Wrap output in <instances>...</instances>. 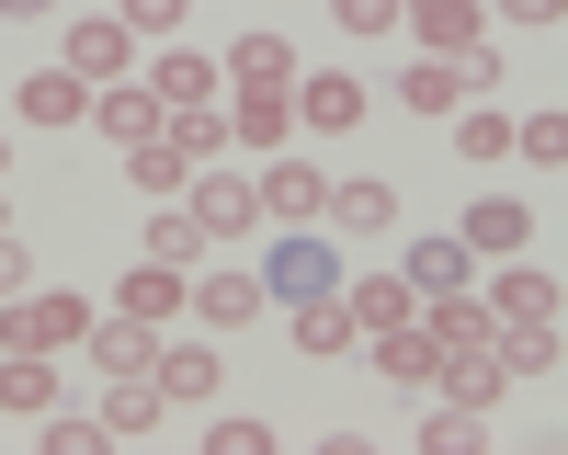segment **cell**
<instances>
[{"instance_id":"8d00e7d4","label":"cell","mask_w":568,"mask_h":455,"mask_svg":"<svg viewBox=\"0 0 568 455\" xmlns=\"http://www.w3.org/2000/svg\"><path fill=\"white\" fill-rule=\"evenodd\" d=\"M329 23H342V34H387L398 0H329Z\"/></svg>"},{"instance_id":"836d02e7","label":"cell","mask_w":568,"mask_h":455,"mask_svg":"<svg viewBox=\"0 0 568 455\" xmlns=\"http://www.w3.org/2000/svg\"><path fill=\"white\" fill-rule=\"evenodd\" d=\"M511 149H524L535 171H557V160H568V125H557V103H546V114H524V125H511Z\"/></svg>"},{"instance_id":"83f0119b","label":"cell","mask_w":568,"mask_h":455,"mask_svg":"<svg viewBox=\"0 0 568 455\" xmlns=\"http://www.w3.org/2000/svg\"><path fill=\"white\" fill-rule=\"evenodd\" d=\"M160 136H171L182 160H216V149H227V114H216V103H171V114H160Z\"/></svg>"},{"instance_id":"60d3db41","label":"cell","mask_w":568,"mask_h":455,"mask_svg":"<svg viewBox=\"0 0 568 455\" xmlns=\"http://www.w3.org/2000/svg\"><path fill=\"white\" fill-rule=\"evenodd\" d=\"M34 12H45V0H0V23H34Z\"/></svg>"},{"instance_id":"277c9868","label":"cell","mask_w":568,"mask_h":455,"mask_svg":"<svg viewBox=\"0 0 568 455\" xmlns=\"http://www.w3.org/2000/svg\"><path fill=\"white\" fill-rule=\"evenodd\" d=\"M455 240L478 251V262H524V251H535V216H524V194H478Z\"/></svg>"},{"instance_id":"6da1fadb","label":"cell","mask_w":568,"mask_h":455,"mask_svg":"<svg viewBox=\"0 0 568 455\" xmlns=\"http://www.w3.org/2000/svg\"><path fill=\"white\" fill-rule=\"evenodd\" d=\"M307 296H342V240H329V228H273L262 307H307Z\"/></svg>"},{"instance_id":"3957f363","label":"cell","mask_w":568,"mask_h":455,"mask_svg":"<svg viewBox=\"0 0 568 455\" xmlns=\"http://www.w3.org/2000/svg\"><path fill=\"white\" fill-rule=\"evenodd\" d=\"M182 205L205 216V240H251V228H262V182H240V171H194V182H182Z\"/></svg>"},{"instance_id":"ac0fdd59","label":"cell","mask_w":568,"mask_h":455,"mask_svg":"<svg viewBox=\"0 0 568 455\" xmlns=\"http://www.w3.org/2000/svg\"><path fill=\"white\" fill-rule=\"evenodd\" d=\"M194 307L205 331H240V318H262V273H194Z\"/></svg>"},{"instance_id":"4dcf8cb0","label":"cell","mask_w":568,"mask_h":455,"mask_svg":"<svg viewBox=\"0 0 568 455\" xmlns=\"http://www.w3.org/2000/svg\"><path fill=\"white\" fill-rule=\"evenodd\" d=\"M34 318H45V353H80V331H91V296H34Z\"/></svg>"},{"instance_id":"b9f144b4","label":"cell","mask_w":568,"mask_h":455,"mask_svg":"<svg viewBox=\"0 0 568 455\" xmlns=\"http://www.w3.org/2000/svg\"><path fill=\"white\" fill-rule=\"evenodd\" d=\"M0 182H12V149H0Z\"/></svg>"},{"instance_id":"30bf717a","label":"cell","mask_w":568,"mask_h":455,"mask_svg":"<svg viewBox=\"0 0 568 455\" xmlns=\"http://www.w3.org/2000/svg\"><path fill=\"white\" fill-rule=\"evenodd\" d=\"M342 307H353V331H364V342H375V331H409V318H420L409 273H364V285H342Z\"/></svg>"},{"instance_id":"f546056e","label":"cell","mask_w":568,"mask_h":455,"mask_svg":"<svg viewBox=\"0 0 568 455\" xmlns=\"http://www.w3.org/2000/svg\"><path fill=\"white\" fill-rule=\"evenodd\" d=\"M489 318H557V273H500Z\"/></svg>"},{"instance_id":"cb8c5ba5","label":"cell","mask_w":568,"mask_h":455,"mask_svg":"<svg viewBox=\"0 0 568 455\" xmlns=\"http://www.w3.org/2000/svg\"><path fill=\"white\" fill-rule=\"evenodd\" d=\"M284 318H296V353H353V342H364L342 296H307V307H284Z\"/></svg>"},{"instance_id":"e575fe53","label":"cell","mask_w":568,"mask_h":455,"mask_svg":"<svg viewBox=\"0 0 568 455\" xmlns=\"http://www.w3.org/2000/svg\"><path fill=\"white\" fill-rule=\"evenodd\" d=\"M455 136H466V160H511V114H489V103H478V114H466Z\"/></svg>"},{"instance_id":"d6a6232c","label":"cell","mask_w":568,"mask_h":455,"mask_svg":"<svg viewBox=\"0 0 568 455\" xmlns=\"http://www.w3.org/2000/svg\"><path fill=\"white\" fill-rule=\"evenodd\" d=\"M45 455H114V433L80 422V410H45Z\"/></svg>"},{"instance_id":"8992f818","label":"cell","mask_w":568,"mask_h":455,"mask_svg":"<svg viewBox=\"0 0 568 455\" xmlns=\"http://www.w3.org/2000/svg\"><path fill=\"white\" fill-rule=\"evenodd\" d=\"M58 69H80V80H125V69H136V34H125L114 12H80V23H69V58H58Z\"/></svg>"},{"instance_id":"7402d4cb","label":"cell","mask_w":568,"mask_h":455,"mask_svg":"<svg viewBox=\"0 0 568 455\" xmlns=\"http://www.w3.org/2000/svg\"><path fill=\"white\" fill-rule=\"evenodd\" d=\"M398 23H420V46H478V0H398Z\"/></svg>"},{"instance_id":"e0dca14e","label":"cell","mask_w":568,"mask_h":455,"mask_svg":"<svg viewBox=\"0 0 568 455\" xmlns=\"http://www.w3.org/2000/svg\"><path fill=\"white\" fill-rule=\"evenodd\" d=\"M0 410L45 422V410H58V364H45V353H0Z\"/></svg>"},{"instance_id":"52a82bcc","label":"cell","mask_w":568,"mask_h":455,"mask_svg":"<svg viewBox=\"0 0 568 455\" xmlns=\"http://www.w3.org/2000/svg\"><path fill=\"white\" fill-rule=\"evenodd\" d=\"M12 114H23V125H80V114H91V80H80V69H23V80H12Z\"/></svg>"},{"instance_id":"ba28073f","label":"cell","mask_w":568,"mask_h":455,"mask_svg":"<svg viewBox=\"0 0 568 455\" xmlns=\"http://www.w3.org/2000/svg\"><path fill=\"white\" fill-rule=\"evenodd\" d=\"M80 353L91 364H103V376H149V364H160V331H149V318H91V331H80Z\"/></svg>"},{"instance_id":"484cf974","label":"cell","mask_w":568,"mask_h":455,"mask_svg":"<svg viewBox=\"0 0 568 455\" xmlns=\"http://www.w3.org/2000/svg\"><path fill=\"white\" fill-rule=\"evenodd\" d=\"M171 307H182V273H171V262H136V273H125V318L171 331Z\"/></svg>"},{"instance_id":"5b68a950","label":"cell","mask_w":568,"mask_h":455,"mask_svg":"<svg viewBox=\"0 0 568 455\" xmlns=\"http://www.w3.org/2000/svg\"><path fill=\"white\" fill-rule=\"evenodd\" d=\"M149 376H160V398H171V410H205V398L227 387V353H216V342H160Z\"/></svg>"},{"instance_id":"f35d334b","label":"cell","mask_w":568,"mask_h":455,"mask_svg":"<svg viewBox=\"0 0 568 455\" xmlns=\"http://www.w3.org/2000/svg\"><path fill=\"white\" fill-rule=\"evenodd\" d=\"M0 296H34V251L12 240V228H0Z\"/></svg>"},{"instance_id":"7c38bea8","label":"cell","mask_w":568,"mask_h":455,"mask_svg":"<svg viewBox=\"0 0 568 455\" xmlns=\"http://www.w3.org/2000/svg\"><path fill=\"white\" fill-rule=\"evenodd\" d=\"M227 80H240V91H296V46H284L273 23L262 34H240V46H227V58H216Z\"/></svg>"},{"instance_id":"74e56055","label":"cell","mask_w":568,"mask_h":455,"mask_svg":"<svg viewBox=\"0 0 568 455\" xmlns=\"http://www.w3.org/2000/svg\"><path fill=\"white\" fill-rule=\"evenodd\" d=\"M182 12H194V0H125V12H114V23H125V34H171Z\"/></svg>"},{"instance_id":"d4e9b609","label":"cell","mask_w":568,"mask_h":455,"mask_svg":"<svg viewBox=\"0 0 568 455\" xmlns=\"http://www.w3.org/2000/svg\"><path fill=\"white\" fill-rule=\"evenodd\" d=\"M125 160H136V194H149V205H182V182H194V160H182L171 136H149V149H125Z\"/></svg>"},{"instance_id":"f1b7e54d","label":"cell","mask_w":568,"mask_h":455,"mask_svg":"<svg viewBox=\"0 0 568 455\" xmlns=\"http://www.w3.org/2000/svg\"><path fill=\"white\" fill-rule=\"evenodd\" d=\"M398 103H409V114H455V103H466V80H455V58H420V69L398 80Z\"/></svg>"},{"instance_id":"5bb4252c","label":"cell","mask_w":568,"mask_h":455,"mask_svg":"<svg viewBox=\"0 0 568 455\" xmlns=\"http://www.w3.org/2000/svg\"><path fill=\"white\" fill-rule=\"evenodd\" d=\"M296 125H318V136H342V125H364V80H342V69H318V80H296Z\"/></svg>"},{"instance_id":"1f68e13d","label":"cell","mask_w":568,"mask_h":455,"mask_svg":"<svg viewBox=\"0 0 568 455\" xmlns=\"http://www.w3.org/2000/svg\"><path fill=\"white\" fill-rule=\"evenodd\" d=\"M420 455H478V410H433V422H420Z\"/></svg>"},{"instance_id":"2e32d148","label":"cell","mask_w":568,"mask_h":455,"mask_svg":"<svg viewBox=\"0 0 568 455\" xmlns=\"http://www.w3.org/2000/svg\"><path fill=\"white\" fill-rule=\"evenodd\" d=\"M329 228H342V240H375V228H398V194L387 182H329Z\"/></svg>"},{"instance_id":"d6986e66","label":"cell","mask_w":568,"mask_h":455,"mask_svg":"<svg viewBox=\"0 0 568 455\" xmlns=\"http://www.w3.org/2000/svg\"><path fill=\"white\" fill-rule=\"evenodd\" d=\"M420 331H433V353H455V342H489V331H500V318H489L478 296H466V285H455V296H420Z\"/></svg>"},{"instance_id":"44dd1931","label":"cell","mask_w":568,"mask_h":455,"mask_svg":"<svg viewBox=\"0 0 568 455\" xmlns=\"http://www.w3.org/2000/svg\"><path fill=\"white\" fill-rule=\"evenodd\" d=\"M160 410H171L160 376H103V433H114V444H125V433H149Z\"/></svg>"},{"instance_id":"ffe728a7","label":"cell","mask_w":568,"mask_h":455,"mask_svg":"<svg viewBox=\"0 0 568 455\" xmlns=\"http://www.w3.org/2000/svg\"><path fill=\"white\" fill-rule=\"evenodd\" d=\"M205 251H216V240H205V216H194V205H160V216H149V262H171V273H194Z\"/></svg>"},{"instance_id":"8fae6325","label":"cell","mask_w":568,"mask_h":455,"mask_svg":"<svg viewBox=\"0 0 568 455\" xmlns=\"http://www.w3.org/2000/svg\"><path fill=\"white\" fill-rule=\"evenodd\" d=\"M398 273H409V296H455L466 273H478V251H466L455 228H433V240H409V262H398Z\"/></svg>"},{"instance_id":"7a4b0ae2","label":"cell","mask_w":568,"mask_h":455,"mask_svg":"<svg viewBox=\"0 0 568 455\" xmlns=\"http://www.w3.org/2000/svg\"><path fill=\"white\" fill-rule=\"evenodd\" d=\"M251 182H262V228H329V182H342V171H318V160H284V149H273Z\"/></svg>"},{"instance_id":"9a60e30c","label":"cell","mask_w":568,"mask_h":455,"mask_svg":"<svg viewBox=\"0 0 568 455\" xmlns=\"http://www.w3.org/2000/svg\"><path fill=\"white\" fill-rule=\"evenodd\" d=\"M489 353H500V376H557V318H500Z\"/></svg>"},{"instance_id":"9c48e42d","label":"cell","mask_w":568,"mask_h":455,"mask_svg":"<svg viewBox=\"0 0 568 455\" xmlns=\"http://www.w3.org/2000/svg\"><path fill=\"white\" fill-rule=\"evenodd\" d=\"M160 114H171V103H160L149 80H125V91H91V125H103L114 149H149V136H160Z\"/></svg>"},{"instance_id":"ab89813d","label":"cell","mask_w":568,"mask_h":455,"mask_svg":"<svg viewBox=\"0 0 568 455\" xmlns=\"http://www.w3.org/2000/svg\"><path fill=\"white\" fill-rule=\"evenodd\" d=\"M500 12H511V23H535V34H557V23H568V0H500Z\"/></svg>"},{"instance_id":"4fadbf2b","label":"cell","mask_w":568,"mask_h":455,"mask_svg":"<svg viewBox=\"0 0 568 455\" xmlns=\"http://www.w3.org/2000/svg\"><path fill=\"white\" fill-rule=\"evenodd\" d=\"M284 125H296V91H240V103H227V149H284Z\"/></svg>"},{"instance_id":"603a6c76","label":"cell","mask_w":568,"mask_h":455,"mask_svg":"<svg viewBox=\"0 0 568 455\" xmlns=\"http://www.w3.org/2000/svg\"><path fill=\"white\" fill-rule=\"evenodd\" d=\"M375 376L387 387H433V331H420V318L409 331H375Z\"/></svg>"},{"instance_id":"d590c367","label":"cell","mask_w":568,"mask_h":455,"mask_svg":"<svg viewBox=\"0 0 568 455\" xmlns=\"http://www.w3.org/2000/svg\"><path fill=\"white\" fill-rule=\"evenodd\" d=\"M205 455H273V422H240V410H227V422L205 433Z\"/></svg>"},{"instance_id":"4316f807","label":"cell","mask_w":568,"mask_h":455,"mask_svg":"<svg viewBox=\"0 0 568 455\" xmlns=\"http://www.w3.org/2000/svg\"><path fill=\"white\" fill-rule=\"evenodd\" d=\"M216 80H227V69H216V58H194V46H171V58L149 69V91H160V103H205Z\"/></svg>"}]
</instances>
